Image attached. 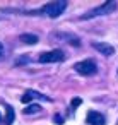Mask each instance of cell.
Masks as SVG:
<instances>
[{
  "mask_svg": "<svg viewBox=\"0 0 118 125\" xmlns=\"http://www.w3.org/2000/svg\"><path fill=\"white\" fill-rule=\"evenodd\" d=\"M80 103H82V99H80V98H74V99H72V103H70V104H72V110L79 108V106H80Z\"/></svg>",
  "mask_w": 118,
  "mask_h": 125,
  "instance_id": "cell-11",
  "label": "cell"
},
{
  "mask_svg": "<svg viewBox=\"0 0 118 125\" xmlns=\"http://www.w3.org/2000/svg\"><path fill=\"white\" fill-rule=\"evenodd\" d=\"M39 63H57V62H63L65 60V53L62 50H51V52H45L39 55Z\"/></svg>",
  "mask_w": 118,
  "mask_h": 125,
  "instance_id": "cell-4",
  "label": "cell"
},
{
  "mask_svg": "<svg viewBox=\"0 0 118 125\" xmlns=\"http://www.w3.org/2000/svg\"><path fill=\"white\" fill-rule=\"evenodd\" d=\"M113 10H116V2H111V0H109V2H104L103 5H99V7H96V9H92V10L82 14L80 19H82V21H87V19H92V17H99V16L111 14Z\"/></svg>",
  "mask_w": 118,
  "mask_h": 125,
  "instance_id": "cell-1",
  "label": "cell"
},
{
  "mask_svg": "<svg viewBox=\"0 0 118 125\" xmlns=\"http://www.w3.org/2000/svg\"><path fill=\"white\" fill-rule=\"evenodd\" d=\"M53 118H55V123H57V125H62V123H63V116H60L58 113H57Z\"/></svg>",
  "mask_w": 118,
  "mask_h": 125,
  "instance_id": "cell-12",
  "label": "cell"
},
{
  "mask_svg": "<svg viewBox=\"0 0 118 125\" xmlns=\"http://www.w3.org/2000/svg\"><path fill=\"white\" fill-rule=\"evenodd\" d=\"M65 9H67V2H50L39 10H36V14H43L48 17H58L65 12Z\"/></svg>",
  "mask_w": 118,
  "mask_h": 125,
  "instance_id": "cell-2",
  "label": "cell"
},
{
  "mask_svg": "<svg viewBox=\"0 0 118 125\" xmlns=\"http://www.w3.org/2000/svg\"><path fill=\"white\" fill-rule=\"evenodd\" d=\"M116 125H118V122H116Z\"/></svg>",
  "mask_w": 118,
  "mask_h": 125,
  "instance_id": "cell-15",
  "label": "cell"
},
{
  "mask_svg": "<svg viewBox=\"0 0 118 125\" xmlns=\"http://www.w3.org/2000/svg\"><path fill=\"white\" fill-rule=\"evenodd\" d=\"M87 123L89 125H104V116L99 111H89L87 113Z\"/></svg>",
  "mask_w": 118,
  "mask_h": 125,
  "instance_id": "cell-7",
  "label": "cell"
},
{
  "mask_svg": "<svg viewBox=\"0 0 118 125\" xmlns=\"http://www.w3.org/2000/svg\"><path fill=\"white\" fill-rule=\"evenodd\" d=\"M2 55H4V45L0 43V57H2Z\"/></svg>",
  "mask_w": 118,
  "mask_h": 125,
  "instance_id": "cell-13",
  "label": "cell"
},
{
  "mask_svg": "<svg viewBox=\"0 0 118 125\" xmlns=\"http://www.w3.org/2000/svg\"><path fill=\"white\" fill-rule=\"evenodd\" d=\"M92 48L94 50H98L101 55H104V57H111L113 53H115V48L111 46V45H108V43H99V41H96V43H92Z\"/></svg>",
  "mask_w": 118,
  "mask_h": 125,
  "instance_id": "cell-6",
  "label": "cell"
},
{
  "mask_svg": "<svg viewBox=\"0 0 118 125\" xmlns=\"http://www.w3.org/2000/svg\"><path fill=\"white\" fill-rule=\"evenodd\" d=\"M0 120H2V115H0Z\"/></svg>",
  "mask_w": 118,
  "mask_h": 125,
  "instance_id": "cell-14",
  "label": "cell"
},
{
  "mask_svg": "<svg viewBox=\"0 0 118 125\" xmlns=\"http://www.w3.org/2000/svg\"><path fill=\"white\" fill-rule=\"evenodd\" d=\"M21 43H26V45H36L38 43V36L36 34H29V33H24L19 36Z\"/></svg>",
  "mask_w": 118,
  "mask_h": 125,
  "instance_id": "cell-9",
  "label": "cell"
},
{
  "mask_svg": "<svg viewBox=\"0 0 118 125\" xmlns=\"http://www.w3.org/2000/svg\"><path fill=\"white\" fill-rule=\"evenodd\" d=\"M16 120V111L10 104H5V125H12Z\"/></svg>",
  "mask_w": 118,
  "mask_h": 125,
  "instance_id": "cell-8",
  "label": "cell"
},
{
  "mask_svg": "<svg viewBox=\"0 0 118 125\" xmlns=\"http://www.w3.org/2000/svg\"><path fill=\"white\" fill-rule=\"evenodd\" d=\"M39 111H41V106L38 103H33V104H29V106L24 108V113L26 115H33V113H39Z\"/></svg>",
  "mask_w": 118,
  "mask_h": 125,
  "instance_id": "cell-10",
  "label": "cell"
},
{
  "mask_svg": "<svg viewBox=\"0 0 118 125\" xmlns=\"http://www.w3.org/2000/svg\"><path fill=\"white\" fill-rule=\"evenodd\" d=\"M31 99H39V101H51L48 96H45V94H41V93H38V91H33V89H29V91H26V93L22 94L21 101H22V103H29Z\"/></svg>",
  "mask_w": 118,
  "mask_h": 125,
  "instance_id": "cell-5",
  "label": "cell"
},
{
  "mask_svg": "<svg viewBox=\"0 0 118 125\" xmlns=\"http://www.w3.org/2000/svg\"><path fill=\"white\" fill-rule=\"evenodd\" d=\"M74 69H75V72L80 74V75H94V74L98 72V65H96V62L91 60V58L82 60V62H77V63L74 65Z\"/></svg>",
  "mask_w": 118,
  "mask_h": 125,
  "instance_id": "cell-3",
  "label": "cell"
}]
</instances>
